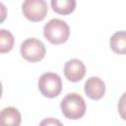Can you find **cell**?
<instances>
[{
    "label": "cell",
    "mask_w": 126,
    "mask_h": 126,
    "mask_svg": "<svg viewBox=\"0 0 126 126\" xmlns=\"http://www.w3.org/2000/svg\"><path fill=\"white\" fill-rule=\"evenodd\" d=\"M63 115L72 120H77L84 116L86 112V102L84 98L77 93L66 94L60 103Z\"/></svg>",
    "instance_id": "6da1fadb"
},
{
    "label": "cell",
    "mask_w": 126,
    "mask_h": 126,
    "mask_svg": "<svg viewBox=\"0 0 126 126\" xmlns=\"http://www.w3.org/2000/svg\"><path fill=\"white\" fill-rule=\"evenodd\" d=\"M43 34L45 38L53 44L64 43L69 35L70 29L67 23L60 19H52L43 28Z\"/></svg>",
    "instance_id": "7a4b0ae2"
},
{
    "label": "cell",
    "mask_w": 126,
    "mask_h": 126,
    "mask_svg": "<svg viewBox=\"0 0 126 126\" xmlns=\"http://www.w3.org/2000/svg\"><path fill=\"white\" fill-rule=\"evenodd\" d=\"M38 90L46 97H56L62 90V82L59 75L47 72L43 73L38 79Z\"/></svg>",
    "instance_id": "3957f363"
},
{
    "label": "cell",
    "mask_w": 126,
    "mask_h": 126,
    "mask_svg": "<svg viewBox=\"0 0 126 126\" xmlns=\"http://www.w3.org/2000/svg\"><path fill=\"white\" fill-rule=\"evenodd\" d=\"M20 50L22 56L30 62L40 61L41 59H43L46 52L44 43L35 37L25 39L21 44Z\"/></svg>",
    "instance_id": "277c9868"
},
{
    "label": "cell",
    "mask_w": 126,
    "mask_h": 126,
    "mask_svg": "<svg viewBox=\"0 0 126 126\" xmlns=\"http://www.w3.org/2000/svg\"><path fill=\"white\" fill-rule=\"evenodd\" d=\"M22 11L31 22H40L45 18L48 7L44 0H27L22 4Z\"/></svg>",
    "instance_id": "5b68a950"
},
{
    "label": "cell",
    "mask_w": 126,
    "mask_h": 126,
    "mask_svg": "<svg viewBox=\"0 0 126 126\" xmlns=\"http://www.w3.org/2000/svg\"><path fill=\"white\" fill-rule=\"evenodd\" d=\"M86 74V66L79 59H71L65 63L64 75L70 82L81 81Z\"/></svg>",
    "instance_id": "8992f818"
},
{
    "label": "cell",
    "mask_w": 126,
    "mask_h": 126,
    "mask_svg": "<svg viewBox=\"0 0 126 126\" xmlns=\"http://www.w3.org/2000/svg\"><path fill=\"white\" fill-rule=\"evenodd\" d=\"M85 93L90 98L97 100L105 94V84L98 77H91L85 83Z\"/></svg>",
    "instance_id": "52a82bcc"
},
{
    "label": "cell",
    "mask_w": 126,
    "mask_h": 126,
    "mask_svg": "<svg viewBox=\"0 0 126 126\" xmlns=\"http://www.w3.org/2000/svg\"><path fill=\"white\" fill-rule=\"evenodd\" d=\"M22 121L21 113L13 106L5 107L0 113V126H20Z\"/></svg>",
    "instance_id": "ba28073f"
},
{
    "label": "cell",
    "mask_w": 126,
    "mask_h": 126,
    "mask_svg": "<svg viewBox=\"0 0 126 126\" xmlns=\"http://www.w3.org/2000/svg\"><path fill=\"white\" fill-rule=\"evenodd\" d=\"M110 48L117 54H126V31H119L113 33L109 40Z\"/></svg>",
    "instance_id": "9c48e42d"
},
{
    "label": "cell",
    "mask_w": 126,
    "mask_h": 126,
    "mask_svg": "<svg viewBox=\"0 0 126 126\" xmlns=\"http://www.w3.org/2000/svg\"><path fill=\"white\" fill-rule=\"evenodd\" d=\"M50 4L53 11L61 15H68L72 13L76 7L75 0H52Z\"/></svg>",
    "instance_id": "30bf717a"
},
{
    "label": "cell",
    "mask_w": 126,
    "mask_h": 126,
    "mask_svg": "<svg viewBox=\"0 0 126 126\" xmlns=\"http://www.w3.org/2000/svg\"><path fill=\"white\" fill-rule=\"evenodd\" d=\"M14 46L13 34L4 29L0 30V53L9 52Z\"/></svg>",
    "instance_id": "8fae6325"
},
{
    "label": "cell",
    "mask_w": 126,
    "mask_h": 126,
    "mask_svg": "<svg viewBox=\"0 0 126 126\" xmlns=\"http://www.w3.org/2000/svg\"><path fill=\"white\" fill-rule=\"evenodd\" d=\"M118 112L122 119L126 120V92L120 96L118 101Z\"/></svg>",
    "instance_id": "7c38bea8"
},
{
    "label": "cell",
    "mask_w": 126,
    "mask_h": 126,
    "mask_svg": "<svg viewBox=\"0 0 126 126\" xmlns=\"http://www.w3.org/2000/svg\"><path fill=\"white\" fill-rule=\"evenodd\" d=\"M39 126H64V125L62 124L60 120L53 118V117H48V118L43 119L39 123Z\"/></svg>",
    "instance_id": "4fadbf2b"
}]
</instances>
